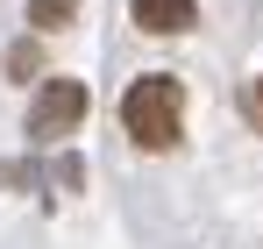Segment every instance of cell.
Wrapping results in <instances>:
<instances>
[{"mask_svg": "<svg viewBox=\"0 0 263 249\" xmlns=\"http://www.w3.org/2000/svg\"><path fill=\"white\" fill-rule=\"evenodd\" d=\"M178 121H185V93H178V79H164V72H142V79L121 93V128H128L142 150H171Z\"/></svg>", "mask_w": 263, "mask_h": 249, "instance_id": "cell-1", "label": "cell"}, {"mask_svg": "<svg viewBox=\"0 0 263 249\" xmlns=\"http://www.w3.org/2000/svg\"><path fill=\"white\" fill-rule=\"evenodd\" d=\"M128 14H135V29H149V36H185L199 22L192 0H128Z\"/></svg>", "mask_w": 263, "mask_h": 249, "instance_id": "cell-3", "label": "cell"}, {"mask_svg": "<svg viewBox=\"0 0 263 249\" xmlns=\"http://www.w3.org/2000/svg\"><path fill=\"white\" fill-rule=\"evenodd\" d=\"M242 107H249V121H256V135H263V79H249V100H242Z\"/></svg>", "mask_w": 263, "mask_h": 249, "instance_id": "cell-5", "label": "cell"}, {"mask_svg": "<svg viewBox=\"0 0 263 249\" xmlns=\"http://www.w3.org/2000/svg\"><path fill=\"white\" fill-rule=\"evenodd\" d=\"M71 14H79V0H29V29H36V36H50V29H64Z\"/></svg>", "mask_w": 263, "mask_h": 249, "instance_id": "cell-4", "label": "cell"}, {"mask_svg": "<svg viewBox=\"0 0 263 249\" xmlns=\"http://www.w3.org/2000/svg\"><path fill=\"white\" fill-rule=\"evenodd\" d=\"M79 121H86V85L79 79H43L36 107H29V135L36 143H57V135H71Z\"/></svg>", "mask_w": 263, "mask_h": 249, "instance_id": "cell-2", "label": "cell"}]
</instances>
